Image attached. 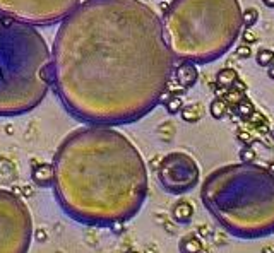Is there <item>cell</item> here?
<instances>
[{
    "label": "cell",
    "mask_w": 274,
    "mask_h": 253,
    "mask_svg": "<svg viewBox=\"0 0 274 253\" xmlns=\"http://www.w3.org/2000/svg\"><path fill=\"white\" fill-rule=\"evenodd\" d=\"M53 193L76 222L110 227L135 217L148 198L146 161L113 127L72 130L53 156Z\"/></svg>",
    "instance_id": "2"
},
{
    "label": "cell",
    "mask_w": 274,
    "mask_h": 253,
    "mask_svg": "<svg viewBox=\"0 0 274 253\" xmlns=\"http://www.w3.org/2000/svg\"><path fill=\"white\" fill-rule=\"evenodd\" d=\"M53 88L89 125L135 123L161 105L177 59L163 21L143 0H84L53 41Z\"/></svg>",
    "instance_id": "1"
},
{
    "label": "cell",
    "mask_w": 274,
    "mask_h": 253,
    "mask_svg": "<svg viewBox=\"0 0 274 253\" xmlns=\"http://www.w3.org/2000/svg\"><path fill=\"white\" fill-rule=\"evenodd\" d=\"M178 251L180 253H211L209 246H206L204 239L196 233L185 234L178 241Z\"/></svg>",
    "instance_id": "11"
},
{
    "label": "cell",
    "mask_w": 274,
    "mask_h": 253,
    "mask_svg": "<svg viewBox=\"0 0 274 253\" xmlns=\"http://www.w3.org/2000/svg\"><path fill=\"white\" fill-rule=\"evenodd\" d=\"M33 238H35V241H38V243H45L48 239V231L45 229V227H38V229L33 233Z\"/></svg>",
    "instance_id": "27"
},
{
    "label": "cell",
    "mask_w": 274,
    "mask_h": 253,
    "mask_svg": "<svg viewBox=\"0 0 274 253\" xmlns=\"http://www.w3.org/2000/svg\"><path fill=\"white\" fill-rule=\"evenodd\" d=\"M267 171L271 173V175H274V159L267 164Z\"/></svg>",
    "instance_id": "33"
},
{
    "label": "cell",
    "mask_w": 274,
    "mask_h": 253,
    "mask_svg": "<svg viewBox=\"0 0 274 253\" xmlns=\"http://www.w3.org/2000/svg\"><path fill=\"white\" fill-rule=\"evenodd\" d=\"M231 110H233L235 113L238 115V117L243 120V122H247V120L250 118V115L255 111V106H254V103H252L250 99H248L247 96H245V98L242 99V101H240L236 106L231 108Z\"/></svg>",
    "instance_id": "17"
},
{
    "label": "cell",
    "mask_w": 274,
    "mask_h": 253,
    "mask_svg": "<svg viewBox=\"0 0 274 253\" xmlns=\"http://www.w3.org/2000/svg\"><path fill=\"white\" fill-rule=\"evenodd\" d=\"M123 253H141V251H137V250H134V248H130V250H127V251H123Z\"/></svg>",
    "instance_id": "34"
},
{
    "label": "cell",
    "mask_w": 274,
    "mask_h": 253,
    "mask_svg": "<svg viewBox=\"0 0 274 253\" xmlns=\"http://www.w3.org/2000/svg\"><path fill=\"white\" fill-rule=\"evenodd\" d=\"M31 180H33V183L41 186V188L53 186V180H55V168H53V163L33 164Z\"/></svg>",
    "instance_id": "10"
},
{
    "label": "cell",
    "mask_w": 274,
    "mask_h": 253,
    "mask_svg": "<svg viewBox=\"0 0 274 253\" xmlns=\"http://www.w3.org/2000/svg\"><path fill=\"white\" fill-rule=\"evenodd\" d=\"M238 77H240L238 72H236V69H233V67H225L216 74V88L221 89L219 91V98L226 93V89H230L231 86L235 84Z\"/></svg>",
    "instance_id": "13"
},
{
    "label": "cell",
    "mask_w": 274,
    "mask_h": 253,
    "mask_svg": "<svg viewBox=\"0 0 274 253\" xmlns=\"http://www.w3.org/2000/svg\"><path fill=\"white\" fill-rule=\"evenodd\" d=\"M172 81H175L177 84H180L182 88H185V89L196 86L199 81L197 65L189 60H180V64H177L175 69H173Z\"/></svg>",
    "instance_id": "9"
},
{
    "label": "cell",
    "mask_w": 274,
    "mask_h": 253,
    "mask_svg": "<svg viewBox=\"0 0 274 253\" xmlns=\"http://www.w3.org/2000/svg\"><path fill=\"white\" fill-rule=\"evenodd\" d=\"M161 188L170 195H185L192 192L201 181L197 161L185 151H173L161 157L156 169Z\"/></svg>",
    "instance_id": "8"
},
{
    "label": "cell",
    "mask_w": 274,
    "mask_h": 253,
    "mask_svg": "<svg viewBox=\"0 0 274 253\" xmlns=\"http://www.w3.org/2000/svg\"><path fill=\"white\" fill-rule=\"evenodd\" d=\"M247 123H252V125L255 127V132H259V134H262V135H267L269 132H271L267 118H265L264 115L260 113V111H257V110L250 115V118L247 120Z\"/></svg>",
    "instance_id": "16"
},
{
    "label": "cell",
    "mask_w": 274,
    "mask_h": 253,
    "mask_svg": "<svg viewBox=\"0 0 274 253\" xmlns=\"http://www.w3.org/2000/svg\"><path fill=\"white\" fill-rule=\"evenodd\" d=\"M33 233L31 212L21 195L0 188V253H28Z\"/></svg>",
    "instance_id": "6"
},
{
    "label": "cell",
    "mask_w": 274,
    "mask_h": 253,
    "mask_svg": "<svg viewBox=\"0 0 274 253\" xmlns=\"http://www.w3.org/2000/svg\"><path fill=\"white\" fill-rule=\"evenodd\" d=\"M163 105L168 115H177L180 113V110L184 108V99L180 96H175V94H168L167 99L163 101Z\"/></svg>",
    "instance_id": "18"
},
{
    "label": "cell",
    "mask_w": 274,
    "mask_h": 253,
    "mask_svg": "<svg viewBox=\"0 0 274 253\" xmlns=\"http://www.w3.org/2000/svg\"><path fill=\"white\" fill-rule=\"evenodd\" d=\"M262 4L267 9H274V0H262Z\"/></svg>",
    "instance_id": "31"
},
{
    "label": "cell",
    "mask_w": 274,
    "mask_h": 253,
    "mask_svg": "<svg viewBox=\"0 0 274 253\" xmlns=\"http://www.w3.org/2000/svg\"><path fill=\"white\" fill-rule=\"evenodd\" d=\"M260 253H274V246L272 244H267V246H262V251Z\"/></svg>",
    "instance_id": "29"
},
{
    "label": "cell",
    "mask_w": 274,
    "mask_h": 253,
    "mask_svg": "<svg viewBox=\"0 0 274 253\" xmlns=\"http://www.w3.org/2000/svg\"><path fill=\"white\" fill-rule=\"evenodd\" d=\"M53 86V57L35 26L0 16V117L36 110Z\"/></svg>",
    "instance_id": "4"
},
{
    "label": "cell",
    "mask_w": 274,
    "mask_h": 253,
    "mask_svg": "<svg viewBox=\"0 0 274 253\" xmlns=\"http://www.w3.org/2000/svg\"><path fill=\"white\" fill-rule=\"evenodd\" d=\"M235 55L238 57V59H250V57L254 55V52H252L250 45H245V43H242L238 48H236Z\"/></svg>",
    "instance_id": "24"
},
{
    "label": "cell",
    "mask_w": 274,
    "mask_h": 253,
    "mask_svg": "<svg viewBox=\"0 0 274 253\" xmlns=\"http://www.w3.org/2000/svg\"><path fill=\"white\" fill-rule=\"evenodd\" d=\"M228 111H230V106L225 103V99L223 98H214L213 101H211L209 105V113L211 117H213L214 120H223L228 115Z\"/></svg>",
    "instance_id": "15"
},
{
    "label": "cell",
    "mask_w": 274,
    "mask_h": 253,
    "mask_svg": "<svg viewBox=\"0 0 274 253\" xmlns=\"http://www.w3.org/2000/svg\"><path fill=\"white\" fill-rule=\"evenodd\" d=\"M242 14L240 0H172L161 21L175 59L206 65L233 48Z\"/></svg>",
    "instance_id": "5"
},
{
    "label": "cell",
    "mask_w": 274,
    "mask_h": 253,
    "mask_svg": "<svg viewBox=\"0 0 274 253\" xmlns=\"http://www.w3.org/2000/svg\"><path fill=\"white\" fill-rule=\"evenodd\" d=\"M156 132H158V135H160V139L163 140V142H172L173 137H175L177 128L172 122H163L160 127L156 128Z\"/></svg>",
    "instance_id": "20"
},
{
    "label": "cell",
    "mask_w": 274,
    "mask_h": 253,
    "mask_svg": "<svg viewBox=\"0 0 274 253\" xmlns=\"http://www.w3.org/2000/svg\"><path fill=\"white\" fill-rule=\"evenodd\" d=\"M24 195H26V197H33V188H30V186H24Z\"/></svg>",
    "instance_id": "32"
},
{
    "label": "cell",
    "mask_w": 274,
    "mask_h": 253,
    "mask_svg": "<svg viewBox=\"0 0 274 253\" xmlns=\"http://www.w3.org/2000/svg\"><path fill=\"white\" fill-rule=\"evenodd\" d=\"M144 253H158V248L155 246V244H148L146 250H144Z\"/></svg>",
    "instance_id": "28"
},
{
    "label": "cell",
    "mask_w": 274,
    "mask_h": 253,
    "mask_svg": "<svg viewBox=\"0 0 274 253\" xmlns=\"http://www.w3.org/2000/svg\"><path fill=\"white\" fill-rule=\"evenodd\" d=\"M238 157H240L242 163H255L257 152L254 151V147H252V146H243L242 149H240Z\"/></svg>",
    "instance_id": "22"
},
{
    "label": "cell",
    "mask_w": 274,
    "mask_h": 253,
    "mask_svg": "<svg viewBox=\"0 0 274 253\" xmlns=\"http://www.w3.org/2000/svg\"><path fill=\"white\" fill-rule=\"evenodd\" d=\"M271 135H272V139H274V128H272V132H271Z\"/></svg>",
    "instance_id": "35"
},
{
    "label": "cell",
    "mask_w": 274,
    "mask_h": 253,
    "mask_svg": "<svg viewBox=\"0 0 274 253\" xmlns=\"http://www.w3.org/2000/svg\"><path fill=\"white\" fill-rule=\"evenodd\" d=\"M82 0H0V16L31 24L53 26L62 23Z\"/></svg>",
    "instance_id": "7"
},
{
    "label": "cell",
    "mask_w": 274,
    "mask_h": 253,
    "mask_svg": "<svg viewBox=\"0 0 274 253\" xmlns=\"http://www.w3.org/2000/svg\"><path fill=\"white\" fill-rule=\"evenodd\" d=\"M255 62L259 67L267 69L269 65L274 64V50L272 48H260L255 53Z\"/></svg>",
    "instance_id": "19"
},
{
    "label": "cell",
    "mask_w": 274,
    "mask_h": 253,
    "mask_svg": "<svg viewBox=\"0 0 274 253\" xmlns=\"http://www.w3.org/2000/svg\"><path fill=\"white\" fill-rule=\"evenodd\" d=\"M242 41L245 45H254L259 41V35H257L252 28H247V30L242 31Z\"/></svg>",
    "instance_id": "23"
},
{
    "label": "cell",
    "mask_w": 274,
    "mask_h": 253,
    "mask_svg": "<svg viewBox=\"0 0 274 253\" xmlns=\"http://www.w3.org/2000/svg\"><path fill=\"white\" fill-rule=\"evenodd\" d=\"M197 234L201 236L202 239H206V238H211V236H214L216 233L213 231V227H211L209 224H201V226L197 227Z\"/></svg>",
    "instance_id": "26"
},
{
    "label": "cell",
    "mask_w": 274,
    "mask_h": 253,
    "mask_svg": "<svg viewBox=\"0 0 274 253\" xmlns=\"http://www.w3.org/2000/svg\"><path fill=\"white\" fill-rule=\"evenodd\" d=\"M201 200L235 238L274 234V175L264 166L240 161L214 169L202 181Z\"/></svg>",
    "instance_id": "3"
},
{
    "label": "cell",
    "mask_w": 274,
    "mask_h": 253,
    "mask_svg": "<svg viewBox=\"0 0 274 253\" xmlns=\"http://www.w3.org/2000/svg\"><path fill=\"white\" fill-rule=\"evenodd\" d=\"M194 214H196L194 204L187 198H180L172 207V221L177 224H189L192 221Z\"/></svg>",
    "instance_id": "12"
},
{
    "label": "cell",
    "mask_w": 274,
    "mask_h": 253,
    "mask_svg": "<svg viewBox=\"0 0 274 253\" xmlns=\"http://www.w3.org/2000/svg\"><path fill=\"white\" fill-rule=\"evenodd\" d=\"M267 77H269V79H272V81H274V64H272V65H269V67H267Z\"/></svg>",
    "instance_id": "30"
},
{
    "label": "cell",
    "mask_w": 274,
    "mask_h": 253,
    "mask_svg": "<svg viewBox=\"0 0 274 253\" xmlns=\"http://www.w3.org/2000/svg\"><path fill=\"white\" fill-rule=\"evenodd\" d=\"M204 117V106L201 103H190V105H184L180 110V118L185 123H197L199 120Z\"/></svg>",
    "instance_id": "14"
},
{
    "label": "cell",
    "mask_w": 274,
    "mask_h": 253,
    "mask_svg": "<svg viewBox=\"0 0 274 253\" xmlns=\"http://www.w3.org/2000/svg\"><path fill=\"white\" fill-rule=\"evenodd\" d=\"M236 139L240 140V142L243 144V146H252V144H254V137H252L250 134H248V132H245V130H238L236 132Z\"/></svg>",
    "instance_id": "25"
},
{
    "label": "cell",
    "mask_w": 274,
    "mask_h": 253,
    "mask_svg": "<svg viewBox=\"0 0 274 253\" xmlns=\"http://www.w3.org/2000/svg\"><path fill=\"white\" fill-rule=\"evenodd\" d=\"M257 23H259V11H257L255 7H247L242 14L243 30H247V28H254Z\"/></svg>",
    "instance_id": "21"
}]
</instances>
